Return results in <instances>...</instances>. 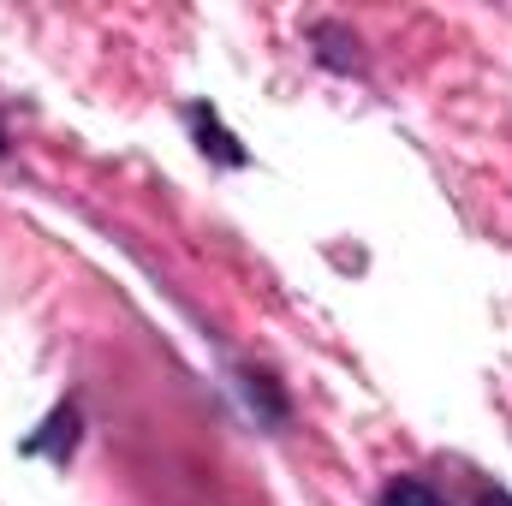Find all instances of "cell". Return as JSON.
<instances>
[{
	"label": "cell",
	"instance_id": "obj_4",
	"mask_svg": "<svg viewBox=\"0 0 512 506\" xmlns=\"http://www.w3.org/2000/svg\"><path fill=\"white\" fill-rule=\"evenodd\" d=\"M477 506H512V495H507V489H489V495H483Z\"/></svg>",
	"mask_w": 512,
	"mask_h": 506
},
{
	"label": "cell",
	"instance_id": "obj_3",
	"mask_svg": "<svg viewBox=\"0 0 512 506\" xmlns=\"http://www.w3.org/2000/svg\"><path fill=\"white\" fill-rule=\"evenodd\" d=\"M245 393H251V405L268 417V423H286V399L268 387V376H245Z\"/></svg>",
	"mask_w": 512,
	"mask_h": 506
},
{
	"label": "cell",
	"instance_id": "obj_5",
	"mask_svg": "<svg viewBox=\"0 0 512 506\" xmlns=\"http://www.w3.org/2000/svg\"><path fill=\"white\" fill-rule=\"evenodd\" d=\"M0 149H6V131H0Z\"/></svg>",
	"mask_w": 512,
	"mask_h": 506
},
{
	"label": "cell",
	"instance_id": "obj_1",
	"mask_svg": "<svg viewBox=\"0 0 512 506\" xmlns=\"http://www.w3.org/2000/svg\"><path fill=\"white\" fill-rule=\"evenodd\" d=\"M191 131L203 137V155H215V161H227V167H245V149H233V137L215 126L209 108H191Z\"/></svg>",
	"mask_w": 512,
	"mask_h": 506
},
{
	"label": "cell",
	"instance_id": "obj_2",
	"mask_svg": "<svg viewBox=\"0 0 512 506\" xmlns=\"http://www.w3.org/2000/svg\"><path fill=\"white\" fill-rule=\"evenodd\" d=\"M376 506H447V495L435 483H423V477H393L376 495Z\"/></svg>",
	"mask_w": 512,
	"mask_h": 506
}]
</instances>
